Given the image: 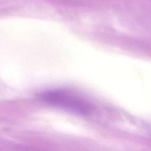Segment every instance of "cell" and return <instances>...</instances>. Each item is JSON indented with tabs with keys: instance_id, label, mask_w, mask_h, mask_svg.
I'll list each match as a JSON object with an SVG mask.
<instances>
[{
	"instance_id": "obj_1",
	"label": "cell",
	"mask_w": 151,
	"mask_h": 151,
	"mask_svg": "<svg viewBox=\"0 0 151 151\" xmlns=\"http://www.w3.org/2000/svg\"><path fill=\"white\" fill-rule=\"evenodd\" d=\"M46 100L64 107L78 111H86L84 104L75 96L62 91H52L45 94Z\"/></svg>"
}]
</instances>
